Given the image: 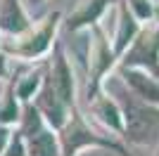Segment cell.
<instances>
[{
    "label": "cell",
    "mask_w": 159,
    "mask_h": 156,
    "mask_svg": "<svg viewBox=\"0 0 159 156\" xmlns=\"http://www.w3.org/2000/svg\"><path fill=\"white\" fill-rule=\"evenodd\" d=\"M126 106V132L128 140L138 144L152 142L159 132V109H152L147 104H138L133 99H124Z\"/></svg>",
    "instance_id": "1"
},
{
    "label": "cell",
    "mask_w": 159,
    "mask_h": 156,
    "mask_svg": "<svg viewBox=\"0 0 159 156\" xmlns=\"http://www.w3.org/2000/svg\"><path fill=\"white\" fill-rule=\"evenodd\" d=\"M157 50H159V31L157 33H145L138 40L135 50L128 54V62H143V64H154L157 62Z\"/></svg>",
    "instance_id": "2"
},
{
    "label": "cell",
    "mask_w": 159,
    "mask_h": 156,
    "mask_svg": "<svg viewBox=\"0 0 159 156\" xmlns=\"http://www.w3.org/2000/svg\"><path fill=\"white\" fill-rule=\"evenodd\" d=\"M55 97H57V92H55L52 83H50V85H45V90L40 92L38 104H40V109L45 111L48 121H50L52 125H57V128H60V125L64 123V109H62V104L57 102Z\"/></svg>",
    "instance_id": "3"
},
{
    "label": "cell",
    "mask_w": 159,
    "mask_h": 156,
    "mask_svg": "<svg viewBox=\"0 0 159 156\" xmlns=\"http://www.w3.org/2000/svg\"><path fill=\"white\" fill-rule=\"evenodd\" d=\"M52 88L62 102H71V73H69V66L62 57L57 59L52 71Z\"/></svg>",
    "instance_id": "4"
},
{
    "label": "cell",
    "mask_w": 159,
    "mask_h": 156,
    "mask_svg": "<svg viewBox=\"0 0 159 156\" xmlns=\"http://www.w3.org/2000/svg\"><path fill=\"white\" fill-rule=\"evenodd\" d=\"M29 156H57V144H55L52 135L45 130H38L36 135H29Z\"/></svg>",
    "instance_id": "5"
},
{
    "label": "cell",
    "mask_w": 159,
    "mask_h": 156,
    "mask_svg": "<svg viewBox=\"0 0 159 156\" xmlns=\"http://www.w3.org/2000/svg\"><path fill=\"white\" fill-rule=\"evenodd\" d=\"M0 24L5 26L7 31H14V33L26 28V19H24V14H21L17 0H7L5 10H2V17H0Z\"/></svg>",
    "instance_id": "6"
},
{
    "label": "cell",
    "mask_w": 159,
    "mask_h": 156,
    "mask_svg": "<svg viewBox=\"0 0 159 156\" xmlns=\"http://www.w3.org/2000/svg\"><path fill=\"white\" fill-rule=\"evenodd\" d=\"M126 80H128V83H131L145 99H150V102H159V85L152 83L147 76L135 73V71H128V73H126Z\"/></svg>",
    "instance_id": "7"
},
{
    "label": "cell",
    "mask_w": 159,
    "mask_h": 156,
    "mask_svg": "<svg viewBox=\"0 0 159 156\" xmlns=\"http://www.w3.org/2000/svg\"><path fill=\"white\" fill-rule=\"evenodd\" d=\"M88 142H95L93 137L88 135L86 130L81 128L79 123L76 125H71V128L66 130L64 132V147H66V154H71L74 149H76V147H79V144H88Z\"/></svg>",
    "instance_id": "8"
},
{
    "label": "cell",
    "mask_w": 159,
    "mask_h": 156,
    "mask_svg": "<svg viewBox=\"0 0 159 156\" xmlns=\"http://www.w3.org/2000/svg\"><path fill=\"white\" fill-rule=\"evenodd\" d=\"M100 10H102V0H95V2H93V7L88 5L86 10H83V12H81L79 17H76V19L71 21V26H79V24H86V21L95 19V17H98V12H100Z\"/></svg>",
    "instance_id": "9"
},
{
    "label": "cell",
    "mask_w": 159,
    "mask_h": 156,
    "mask_svg": "<svg viewBox=\"0 0 159 156\" xmlns=\"http://www.w3.org/2000/svg\"><path fill=\"white\" fill-rule=\"evenodd\" d=\"M100 114H102V118H105L107 123H112L114 128H119V118H116V109H114L109 102H102L100 104Z\"/></svg>",
    "instance_id": "10"
},
{
    "label": "cell",
    "mask_w": 159,
    "mask_h": 156,
    "mask_svg": "<svg viewBox=\"0 0 159 156\" xmlns=\"http://www.w3.org/2000/svg\"><path fill=\"white\" fill-rule=\"evenodd\" d=\"M131 33H133V24H131V19H124V24H121V36H119V43H116V45L124 47V45H126V40L131 38Z\"/></svg>",
    "instance_id": "11"
},
{
    "label": "cell",
    "mask_w": 159,
    "mask_h": 156,
    "mask_svg": "<svg viewBox=\"0 0 159 156\" xmlns=\"http://www.w3.org/2000/svg\"><path fill=\"white\" fill-rule=\"evenodd\" d=\"M7 156H24V149H21V142L19 140H14L12 147H10V151H7Z\"/></svg>",
    "instance_id": "12"
},
{
    "label": "cell",
    "mask_w": 159,
    "mask_h": 156,
    "mask_svg": "<svg viewBox=\"0 0 159 156\" xmlns=\"http://www.w3.org/2000/svg\"><path fill=\"white\" fill-rule=\"evenodd\" d=\"M31 88H36V78H29V80H26V85H24V88H21V97H26V95H29V90H31Z\"/></svg>",
    "instance_id": "13"
},
{
    "label": "cell",
    "mask_w": 159,
    "mask_h": 156,
    "mask_svg": "<svg viewBox=\"0 0 159 156\" xmlns=\"http://www.w3.org/2000/svg\"><path fill=\"white\" fill-rule=\"evenodd\" d=\"M5 137H7V132L0 128V149H2V144H5Z\"/></svg>",
    "instance_id": "14"
},
{
    "label": "cell",
    "mask_w": 159,
    "mask_h": 156,
    "mask_svg": "<svg viewBox=\"0 0 159 156\" xmlns=\"http://www.w3.org/2000/svg\"><path fill=\"white\" fill-rule=\"evenodd\" d=\"M5 71V62H2V57H0V73Z\"/></svg>",
    "instance_id": "15"
},
{
    "label": "cell",
    "mask_w": 159,
    "mask_h": 156,
    "mask_svg": "<svg viewBox=\"0 0 159 156\" xmlns=\"http://www.w3.org/2000/svg\"><path fill=\"white\" fill-rule=\"evenodd\" d=\"M33 2H36V0H33Z\"/></svg>",
    "instance_id": "16"
}]
</instances>
